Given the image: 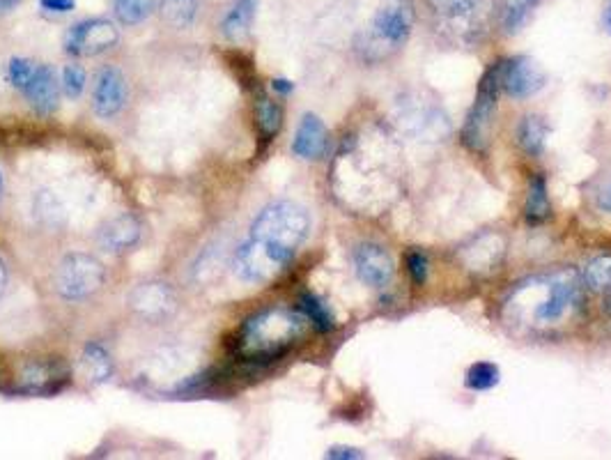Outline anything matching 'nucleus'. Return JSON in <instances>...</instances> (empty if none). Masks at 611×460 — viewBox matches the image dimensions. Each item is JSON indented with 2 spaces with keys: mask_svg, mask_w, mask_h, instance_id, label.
Listing matches in <instances>:
<instances>
[{
  "mask_svg": "<svg viewBox=\"0 0 611 460\" xmlns=\"http://www.w3.org/2000/svg\"><path fill=\"white\" fill-rule=\"evenodd\" d=\"M143 237V224L134 214H118L99 228L97 242L104 251L122 253L134 249Z\"/></svg>",
  "mask_w": 611,
  "mask_h": 460,
  "instance_id": "14",
  "label": "nucleus"
},
{
  "mask_svg": "<svg viewBox=\"0 0 611 460\" xmlns=\"http://www.w3.org/2000/svg\"><path fill=\"white\" fill-rule=\"evenodd\" d=\"M3 194H5V178L3 173H0V198H3Z\"/></svg>",
  "mask_w": 611,
  "mask_h": 460,
  "instance_id": "39",
  "label": "nucleus"
},
{
  "mask_svg": "<svg viewBox=\"0 0 611 460\" xmlns=\"http://www.w3.org/2000/svg\"><path fill=\"white\" fill-rule=\"evenodd\" d=\"M129 304L138 316L150 320V322H161L170 318L177 309V297L173 288L164 281H145L131 290Z\"/></svg>",
  "mask_w": 611,
  "mask_h": 460,
  "instance_id": "10",
  "label": "nucleus"
},
{
  "mask_svg": "<svg viewBox=\"0 0 611 460\" xmlns=\"http://www.w3.org/2000/svg\"><path fill=\"white\" fill-rule=\"evenodd\" d=\"M598 205L602 212H609L611 214V182H607L605 187H602V191L598 194Z\"/></svg>",
  "mask_w": 611,
  "mask_h": 460,
  "instance_id": "34",
  "label": "nucleus"
},
{
  "mask_svg": "<svg viewBox=\"0 0 611 460\" xmlns=\"http://www.w3.org/2000/svg\"><path fill=\"white\" fill-rule=\"evenodd\" d=\"M579 299V276L572 270H563L554 274L552 279H547L545 286V297L543 302H538L533 309V318L538 322H556L561 320L566 313L575 306Z\"/></svg>",
  "mask_w": 611,
  "mask_h": 460,
  "instance_id": "8",
  "label": "nucleus"
},
{
  "mask_svg": "<svg viewBox=\"0 0 611 460\" xmlns=\"http://www.w3.org/2000/svg\"><path fill=\"white\" fill-rule=\"evenodd\" d=\"M299 311L304 313L306 320L317 329V332H331L336 327L334 313L317 295L304 293L299 297Z\"/></svg>",
  "mask_w": 611,
  "mask_h": 460,
  "instance_id": "25",
  "label": "nucleus"
},
{
  "mask_svg": "<svg viewBox=\"0 0 611 460\" xmlns=\"http://www.w3.org/2000/svg\"><path fill=\"white\" fill-rule=\"evenodd\" d=\"M497 97H499V79L494 65L483 74L481 83H478L476 102L471 106L469 118L464 122L462 141L469 150L483 152L490 141L494 111H497Z\"/></svg>",
  "mask_w": 611,
  "mask_h": 460,
  "instance_id": "5",
  "label": "nucleus"
},
{
  "mask_svg": "<svg viewBox=\"0 0 611 460\" xmlns=\"http://www.w3.org/2000/svg\"><path fill=\"white\" fill-rule=\"evenodd\" d=\"M407 272L412 274V279L416 283H423L425 276H428V258L419 251L407 253Z\"/></svg>",
  "mask_w": 611,
  "mask_h": 460,
  "instance_id": "31",
  "label": "nucleus"
},
{
  "mask_svg": "<svg viewBox=\"0 0 611 460\" xmlns=\"http://www.w3.org/2000/svg\"><path fill=\"white\" fill-rule=\"evenodd\" d=\"M327 458H331V460H359V458H363V451L354 449V447H345V444H336V447L327 449Z\"/></svg>",
  "mask_w": 611,
  "mask_h": 460,
  "instance_id": "33",
  "label": "nucleus"
},
{
  "mask_svg": "<svg viewBox=\"0 0 611 460\" xmlns=\"http://www.w3.org/2000/svg\"><path fill=\"white\" fill-rule=\"evenodd\" d=\"M0 385H3V373H0Z\"/></svg>",
  "mask_w": 611,
  "mask_h": 460,
  "instance_id": "41",
  "label": "nucleus"
},
{
  "mask_svg": "<svg viewBox=\"0 0 611 460\" xmlns=\"http://www.w3.org/2000/svg\"><path fill=\"white\" fill-rule=\"evenodd\" d=\"M501 380L499 368L490 362H478L467 371V387L474 391H487L497 387Z\"/></svg>",
  "mask_w": 611,
  "mask_h": 460,
  "instance_id": "27",
  "label": "nucleus"
},
{
  "mask_svg": "<svg viewBox=\"0 0 611 460\" xmlns=\"http://www.w3.org/2000/svg\"><path fill=\"white\" fill-rule=\"evenodd\" d=\"M154 10H157V0H113V17L122 26H138L148 21Z\"/></svg>",
  "mask_w": 611,
  "mask_h": 460,
  "instance_id": "22",
  "label": "nucleus"
},
{
  "mask_svg": "<svg viewBox=\"0 0 611 460\" xmlns=\"http://www.w3.org/2000/svg\"><path fill=\"white\" fill-rule=\"evenodd\" d=\"M272 90L278 92V95H281V97H285V95H290L292 90H295V83L288 81V79H274L272 81Z\"/></svg>",
  "mask_w": 611,
  "mask_h": 460,
  "instance_id": "35",
  "label": "nucleus"
},
{
  "mask_svg": "<svg viewBox=\"0 0 611 460\" xmlns=\"http://www.w3.org/2000/svg\"><path fill=\"white\" fill-rule=\"evenodd\" d=\"M127 95L129 88L125 74H122L118 67L106 65L99 69L95 86H92V111H95L99 118L111 120L125 109Z\"/></svg>",
  "mask_w": 611,
  "mask_h": 460,
  "instance_id": "9",
  "label": "nucleus"
},
{
  "mask_svg": "<svg viewBox=\"0 0 611 460\" xmlns=\"http://www.w3.org/2000/svg\"><path fill=\"white\" fill-rule=\"evenodd\" d=\"M439 26L462 40L478 28V14H481V0H428Z\"/></svg>",
  "mask_w": 611,
  "mask_h": 460,
  "instance_id": "11",
  "label": "nucleus"
},
{
  "mask_svg": "<svg viewBox=\"0 0 611 460\" xmlns=\"http://www.w3.org/2000/svg\"><path fill=\"white\" fill-rule=\"evenodd\" d=\"M21 5V0H0V17H5V14H10L12 10H17Z\"/></svg>",
  "mask_w": 611,
  "mask_h": 460,
  "instance_id": "36",
  "label": "nucleus"
},
{
  "mask_svg": "<svg viewBox=\"0 0 611 460\" xmlns=\"http://www.w3.org/2000/svg\"><path fill=\"white\" fill-rule=\"evenodd\" d=\"M35 210L40 217L46 221V224H63L65 221V210L63 205H60V201L53 194H49V191H42L40 196L35 198Z\"/></svg>",
  "mask_w": 611,
  "mask_h": 460,
  "instance_id": "30",
  "label": "nucleus"
},
{
  "mask_svg": "<svg viewBox=\"0 0 611 460\" xmlns=\"http://www.w3.org/2000/svg\"><path fill=\"white\" fill-rule=\"evenodd\" d=\"M311 219L304 207L276 201L253 219L249 237L235 253V272L246 283H267L281 274L306 242Z\"/></svg>",
  "mask_w": 611,
  "mask_h": 460,
  "instance_id": "1",
  "label": "nucleus"
},
{
  "mask_svg": "<svg viewBox=\"0 0 611 460\" xmlns=\"http://www.w3.org/2000/svg\"><path fill=\"white\" fill-rule=\"evenodd\" d=\"M494 69H497L499 90H504L506 95L515 99L536 95L547 81L543 67L529 56L499 60V63L494 65Z\"/></svg>",
  "mask_w": 611,
  "mask_h": 460,
  "instance_id": "7",
  "label": "nucleus"
},
{
  "mask_svg": "<svg viewBox=\"0 0 611 460\" xmlns=\"http://www.w3.org/2000/svg\"><path fill=\"white\" fill-rule=\"evenodd\" d=\"M85 83H88V74L79 63H69L63 67V74H60V86L69 99H79L85 90Z\"/></svg>",
  "mask_w": 611,
  "mask_h": 460,
  "instance_id": "29",
  "label": "nucleus"
},
{
  "mask_svg": "<svg viewBox=\"0 0 611 460\" xmlns=\"http://www.w3.org/2000/svg\"><path fill=\"white\" fill-rule=\"evenodd\" d=\"M60 92H63V86H60L53 67L40 63L35 74L30 76V81L26 83V88L21 90V95L26 97V102L35 113L51 115L56 113L60 106Z\"/></svg>",
  "mask_w": 611,
  "mask_h": 460,
  "instance_id": "13",
  "label": "nucleus"
},
{
  "mask_svg": "<svg viewBox=\"0 0 611 460\" xmlns=\"http://www.w3.org/2000/svg\"><path fill=\"white\" fill-rule=\"evenodd\" d=\"M255 10H258V0H232L228 12L221 19V35L230 42H237L249 35Z\"/></svg>",
  "mask_w": 611,
  "mask_h": 460,
  "instance_id": "17",
  "label": "nucleus"
},
{
  "mask_svg": "<svg viewBox=\"0 0 611 460\" xmlns=\"http://www.w3.org/2000/svg\"><path fill=\"white\" fill-rule=\"evenodd\" d=\"M602 28H605L611 35V0H607L605 10H602Z\"/></svg>",
  "mask_w": 611,
  "mask_h": 460,
  "instance_id": "37",
  "label": "nucleus"
},
{
  "mask_svg": "<svg viewBox=\"0 0 611 460\" xmlns=\"http://www.w3.org/2000/svg\"><path fill=\"white\" fill-rule=\"evenodd\" d=\"M81 364L85 368V375H88L90 382H95V385H104L113 378L115 373V362L111 357V352H108L102 343L92 341L83 348L81 355Z\"/></svg>",
  "mask_w": 611,
  "mask_h": 460,
  "instance_id": "18",
  "label": "nucleus"
},
{
  "mask_svg": "<svg viewBox=\"0 0 611 460\" xmlns=\"http://www.w3.org/2000/svg\"><path fill=\"white\" fill-rule=\"evenodd\" d=\"M549 129L545 125V120L540 115H527L517 127V141H520L522 150L529 152L531 157H540L545 150Z\"/></svg>",
  "mask_w": 611,
  "mask_h": 460,
  "instance_id": "20",
  "label": "nucleus"
},
{
  "mask_svg": "<svg viewBox=\"0 0 611 460\" xmlns=\"http://www.w3.org/2000/svg\"><path fill=\"white\" fill-rule=\"evenodd\" d=\"M255 122H258L260 134L265 136V141H272V138L281 132L283 125V111L272 97L260 95L258 102H255Z\"/></svg>",
  "mask_w": 611,
  "mask_h": 460,
  "instance_id": "23",
  "label": "nucleus"
},
{
  "mask_svg": "<svg viewBox=\"0 0 611 460\" xmlns=\"http://www.w3.org/2000/svg\"><path fill=\"white\" fill-rule=\"evenodd\" d=\"M106 281V270L102 260L90 256V253L74 251L60 260L56 276H53V286L56 293L67 299V302H81L97 295Z\"/></svg>",
  "mask_w": 611,
  "mask_h": 460,
  "instance_id": "4",
  "label": "nucleus"
},
{
  "mask_svg": "<svg viewBox=\"0 0 611 460\" xmlns=\"http://www.w3.org/2000/svg\"><path fill=\"white\" fill-rule=\"evenodd\" d=\"M5 288H7V267L3 263V258H0V299L5 295Z\"/></svg>",
  "mask_w": 611,
  "mask_h": 460,
  "instance_id": "38",
  "label": "nucleus"
},
{
  "mask_svg": "<svg viewBox=\"0 0 611 460\" xmlns=\"http://www.w3.org/2000/svg\"><path fill=\"white\" fill-rule=\"evenodd\" d=\"M306 316L290 309H265L244 322L235 339V355L246 364L281 359L306 332Z\"/></svg>",
  "mask_w": 611,
  "mask_h": 460,
  "instance_id": "2",
  "label": "nucleus"
},
{
  "mask_svg": "<svg viewBox=\"0 0 611 460\" xmlns=\"http://www.w3.org/2000/svg\"><path fill=\"white\" fill-rule=\"evenodd\" d=\"M40 63H35V60L30 58H10V63L5 65V81L10 83L14 90H23L26 88V83L30 81V76L35 74V69Z\"/></svg>",
  "mask_w": 611,
  "mask_h": 460,
  "instance_id": "28",
  "label": "nucleus"
},
{
  "mask_svg": "<svg viewBox=\"0 0 611 460\" xmlns=\"http://www.w3.org/2000/svg\"><path fill=\"white\" fill-rule=\"evenodd\" d=\"M607 304H605V309H607V313H611V290H607Z\"/></svg>",
  "mask_w": 611,
  "mask_h": 460,
  "instance_id": "40",
  "label": "nucleus"
},
{
  "mask_svg": "<svg viewBox=\"0 0 611 460\" xmlns=\"http://www.w3.org/2000/svg\"><path fill=\"white\" fill-rule=\"evenodd\" d=\"M161 17L173 28H191L198 17V0H159Z\"/></svg>",
  "mask_w": 611,
  "mask_h": 460,
  "instance_id": "24",
  "label": "nucleus"
},
{
  "mask_svg": "<svg viewBox=\"0 0 611 460\" xmlns=\"http://www.w3.org/2000/svg\"><path fill=\"white\" fill-rule=\"evenodd\" d=\"M292 152L306 161L322 159L329 152V129L315 113H306L301 118L297 134L292 138Z\"/></svg>",
  "mask_w": 611,
  "mask_h": 460,
  "instance_id": "15",
  "label": "nucleus"
},
{
  "mask_svg": "<svg viewBox=\"0 0 611 460\" xmlns=\"http://www.w3.org/2000/svg\"><path fill=\"white\" fill-rule=\"evenodd\" d=\"M354 270L370 288H384L393 279V258L380 244H359L354 249Z\"/></svg>",
  "mask_w": 611,
  "mask_h": 460,
  "instance_id": "12",
  "label": "nucleus"
},
{
  "mask_svg": "<svg viewBox=\"0 0 611 460\" xmlns=\"http://www.w3.org/2000/svg\"><path fill=\"white\" fill-rule=\"evenodd\" d=\"M584 283L595 293L611 290V256H600L589 263L584 272Z\"/></svg>",
  "mask_w": 611,
  "mask_h": 460,
  "instance_id": "26",
  "label": "nucleus"
},
{
  "mask_svg": "<svg viewBox=\"0 0 611 460\" xmlns=\"http://www.w3.org/2000/svg\"><path fill=\"white\" fill-rule=\"evenodd\" d=\"M414 28L412 0H382L370 28L357 37V51L363 60L375 63L398 51Z\"/></svg>",
  "mask_w": 611,
  "mask_h": 460,
  "instance_id": "3",
  "label": "nucleus"
},
{
  "mask_svg": "<svg viewBox=\"0 0 611 460\" xmlns=\"http://www.w3.org/2000/svg\"><path fill=\"white\" fill-rule=\"evenodd\" d=\"M40 7L42 12L60 17V14H69L76 10V0H40Z\"/></svg>",
  "mask_w": 611,
  "mask_h": 460,
  "instance_id": "32",
  "label": "nucleus"
},
{
  "mask_svg": "<svg viewBox=\"0 0 611 460\" xmlns=\"http://www.w3.org/2000/svg\"><path fill=\"white\" fill-rule=\"evenodd\" d=\"M529 224H543L552 217V203L547 196V182L543 175H531L527 189V205H524Z\"/></svg>",
  "mask_w": 611,
  "mask_h": 460,
  "instance_id": "19",
  "label": "nucleus"
},
{
  "mask_svg": "<svg viewBox=\"0 0 611 460\" xmlns=\"http://www.w3.org/2000/svg\"><path fill=\"white\" fill-rule=\"evenodd\" d=\"M120 42V30L113 21L92 17L74 23L65 33L63 49L72 58H95Z\"/></svg>",
  "mask_w": 611,
  "mask_h": 460,
  "instance_id": "6",
  "label": "nucleus"
},
{
  "mask_svg": "<svg viewBox=\"0 0 611 460\" xmlns=\"http://www.w3.org/2000/svg\"><path fill=\"white\" fill-rule=\"evenodd\" d=\"M538 5L540 0H504L499 12L501 28H504L508 35L520 33V30L527 26V21L531 19V14L536 12Z\"/></svg>",
  "mask_w": 611,
  "mask_h": 460,
  "instance_id": "21",
  "label": "nucleus"
},
{
  "mask_svg": "<svg viewBox=\"0 0 611 460\" xmlns=\"http://www.w3.org/2000/svg\"><path fill=\"white\" fill-rule=\"evenodd\" d=\"M67 382V371L58 362H33L21 375L23 394H56Z\"/></svg>",
  "mask_w": 611,
  "mask_h": 460,
  "instance_id": "16",
  "label": "nucleus"
}]
</instances>
